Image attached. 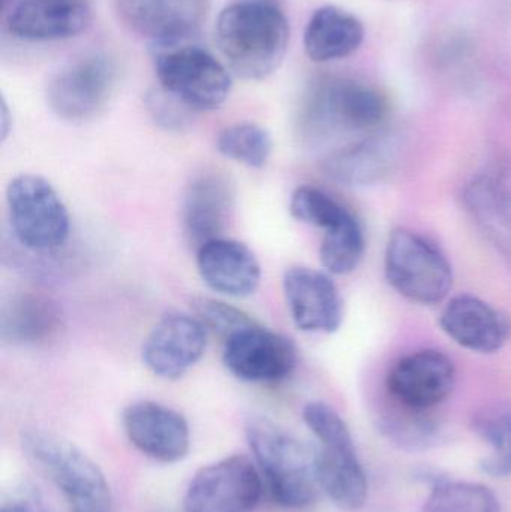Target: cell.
I'll return each instance as SVG.
<instances>
[{
	"mask_svg": "<svg viewBox=\"0 0 511 512\" xmlns=\"http://www.w3.org/2000/svg\"><path fill=\"white\" fill-rule=\"evenodd\" d=\"M3 9L9 32L26 41L74 38L92 21L90 0H11Z\"/></svg>",
	"mask_w": 511,
	"mask_h": 512,
	"instance_id": "cell-16",
	"label": "cell"
},
{
	"mask_svg": "<svg viewBox=\"0 0 511 512\" xmlns=\"http://www.w3.org/2000/svg\"><path fill=\"white\" fill-rule=\"evenodd\" d=\"M386 96L351 78H324L312 84L300 111V125L312 135L333 129L371 131L389 116Z\"/></svg>",
	"mask_w": 511,
	"mask_h": 512,
	"instance_id": "cell-5",
	"label": "cell"
},
{
	"mask_svg": "<svg viewBox=\"0 0 511 512\" xmlns=\"http://www.w3.org/2000/svg\"><path fill=\"white\" fill-rule=\"evenodd\" d=\"M365 254V234L353 213L336 227L324 231L320 246L321 265L327 273L345 276L359 267Z\"/></svg>",
	"mask_w": 511,
	"mask_h": 512,
	"instance_id": "cell-26",
	"label": "cell"
},
{
	"mask_svg": "<svg viewBox=\"0 0 511 512\" xmlns=\"http://www.w3.org/2000/svg\"><path fill=\"white\" fill-rule=\"evenodd\" d=\"M474 432L491 448L480 469L489 477H511V405L483 409L474 418Z\"/></svg>",
	"mask_w": 511,
	"mask_h": 512,
	"instance_id": "cell-25",
	"label": "cell"
},
{
	"mask_svg": "<svg viewBox=\"0 0 511 512\" xmlns=\"http://www.w3.org/2000/svg\"><path fill=\"white\" fill-rule=\"evenodd\" d=\"M194 310L195 316L203 322L207 331H212V333L224 337L225 340L243 328L258 324L239 307L231 306V304L215 300V298H198L195 300Z\"/></svg>",
	"mask_w": 511,
	"mask_h": 512,
	"instance_id": "cell-30",
	"label": "cell"
},
{
	"mask_svg": "<svg viewBox=\"0 0 511 512\" xmlns=\"http://www.w3.org/2000/svg\"><path fill=\"white\" fill-rule=\"evenodd\" d=\"M290 213L296 221L327 231L344 221L350 210L315 186H299L291 195Z\"/></svg>",
	"mask_w": 511,
	"mask_h": 512,
	"instance_id": "cell-29",
	"label": "cell"
},
{
	"mask_svg": "<svg viewBox=\"0 0 511 512\" xmlns=\"http://www.w3.org/2000/svg\"><path fill=\"white\" fill-rule=\"evenodd\" d=\"M0 125H2V141L8 138L9 131L12 126V116L9 113L8 105H6L5 99L2 101V113H0Z\"/></svg>",
	"mask_w": 511,
	"mask_h": 512,
	"instance_id": "cell-33",
	"label": "cell"
},
{
	"mask_svg": "<svg viewBox=\"0 0 511 512\" xmlns=\"http://www.w3.org/2000/svg\"><path fill=\"white\" fill-rule=\"evenodd\" d=\"M363 39L365 27L356 15L339 6L327 5L309 18L303 47L312 62H335L356 53Z\"/></svg>",
	"mask_w": 511,
	"mask_h": 512,
	"instance_id": "cell-22",
	"label": "cell"
},
{
	"mask_svg": "<svg viewBox=\"0 0 511 512\" xmlns=\"http://www.w3.org/2000/svg\"><path fill=\"white\" fill-rule=\"evenodd\" d=\"M263 493L255 463L230 456L200 469L186 490L185 512H254Z\"/></svg>",
	"mask_w": 511,
	"mask_h": 512,
	"instance_id": "cell-9",
	"label": "cell"
},
{
	"mask_svg": "<svg viewBox=\"0 0 511 512\" xmlns=\"http://www.w3.org/2000/svg\"><path fill=\"white\" fill-rule=\"evenodd\" d=\"M422 512H501L489 487L467 481H444L434 487Z\"/></svg>",
	"mask_w": 511,
	"mask_h": 512,
	"instance_id": "cell-28",
	"label": "cell"
},
{
	"mask_svg": "<svg viewBox=\"0 0 511 512\" xmlns=\"http://www.w3.org/2000/svg\"><path fill=\"white\" fill-rule=\"evenodd\" d=\"M216 149L224 158L260 170L272 156L273 138L258 123H234L219 132Z\"/></svg>",
	"mask_w": 511,
	"mask_h": 512,
	"instance_id": "cell-27",
	"label": "cell"
},
{
	"mask_svg": "<svg viewBox=\"0 0 511 512\" xmlns=\"http://www.w3.org/2000/svg\"><path fill=\"white\" fill-rule=\"evenodd\" d=\"M222 358L231 375L251 384L284 381L299 361L296 345L288 337L260 324L243 328L228 337Z\"/></svg>",
	"mask_w": 511,
	"mask_h": 512,
	"instance_id": "cell-10",
	"label": "cell"
},
{
	"mask_svg": "<svg viewBox=\"0 0 511 512\" xmlns=\"http://www.w3.org/2000/svg\"><path fill=\"white\" fill-rule=\"evenodd\" d=\"M455 384V363L438 349L405 355L387 376V388L393 399L413 412L440 405L452 394Z\"/></svg>",
	"mask_w": 511,
	"mask_h": 512,
	"instance_id": "cell-13",
	"label": "cell"
},
{
	"mask_svg": "<svg viewBox=\"0 0 511 512\" xmlns=\"http://www.w3.org/2000/svg\"><path fill=\"white\" fill-rule=\"evenodd\" d=\"M246 438L272 498L290 510L309 507L321 489L317 451L266 417L248 421Z\"/></svg>",
	"mask_w": 511,
	"mask_h": 512,
	"instance_id": "cell-2",
	"label": "cell"
},
{
	"mask_svg": "<svg viewBox=\"0 0 511 512\" xmlns=\"http://www.w3.org/2000/svg\"><path fill=\"white\" fill-rule=\"evenodd\" d=\"M0 512H32L27 510V508L21 507L18 504H6L3 505L2 510Z\"/></svg>",
	"mask_w": 511,
	"mask_h": 512,
	"instance_id": "cell-34",
	"label": "cell"
},
{
	"mask_svg": "<svg viewBox=\"0 0 511 512\" xmlns=\"http://www.w3.org/2000/svg\"><path fill=\"white\" fill-rule=\"evenodd\" d=\"M60 327L59 306L41 292H15L2 304L0 337L6 345H44L59 333Z\"/></svg>",
	"mask_w": 511,
	"mask_h": 512,
	"instance_id": "cell-21",
	"label": "cell"
},
{
	"mask_svg": "<svg viewBox=\"0 0 511 512\" xmlns=\"http://www.w3.org/2000/svg\"><path fill=\"white\" fill-rule=\"evenodd\" d=\"M317 472L321 490L344 511H359L368 499V478L354 444L320 445Z\"/></svg>",
	"mask_w": 511,
	"mask_h": 512,
	"instance_id": "cell-23",
	"label": "cell"
},
{
	"mask_svg": "<svg viewBox=\"0 0 511 512\" xmlns=\"http://www.w3.org/2000/svg\"><path fill=\"white\" fill-rule=\"evenodd\" d=\"M209 331L197 316L173 312L165 315L144 340V366L161 379L185 376L206 354Z\"/></svg>",
	"mask_w": 511,
	"mask_h": 512,
	"instance_id": "cell-12",
	"label": "cell"
},
{
	"mask_svg": "<svg viewBox=\"0 0 511 512\" xmlns=\"http://www.w3.org/2000/svg\"><path fill=\"white\" fill-rule=\"evenodd\" d=\"M440 327L468 351L495 354L511 337V319L492 304L471 294L449 300L440 316Z\"/></svg>",
	"mask_w": 511,
	"mask_h": 512,
	"instance_id": "cell-18",
	"label": "cell"
},
{
	"mask_svg": "<svg viewBox=\"0 0 511 512\" xmlns=\"http://www.w3.org/2000/svg\"><path fill=\"white\" fill-rule=\"evenodd\" d=\"M467 212L485 239L511 261V182L498 171H485L462 194Z\"/></svg>",
	"mask_w": 511,
	"mask_h": 512,
	"instance_id": "cell-20",
	"label": "cell"
},
{
	"mask_svg": "<svg viewBox=\"0 0 511 512\" xmlns=\"http://www.w3.org/2000/svg\"><path fill=\"white\" fill-rule=\"evenodd\" d=\"M123 430L132 445L159 463L185 459L191 447V430L180 412L158 402H135L123 411Z\"/></svg>",
	"mask_w": 511,
	"mask_h": 512,
	"instance_id": "cell-14",
	"label": "cell"
},
{
	"mask_svg": "<svg viewBox=\"0 0 511 512\" xmlns=\"http://www.w3.org/2000/svg\"><path fill=\"white\" fill-rule=\"evenodd\" d=\"M393 152L383 140L368 138L329 153L321 162L324 174L347 186L380 182L390 173Z\"/></svg>",
	"mask_w": 511,
	"mask_h": 512,
	"instance_id": "cell-24",
	"label": "cell"
},
{
	"mask_svg": "<svg viewBox=\"0 0 511 512\" xmlns=\"http://www.w3.org/2000/svg\"><path fill=\"white\" fill-rule=\"evenodd\" d=\"M282 286L291 318L299 330L332 334L341 328L344 304L329 274L297 265L285 271Z\"/></svg>",
	"mask_w": 511,
	"mask_h": 512,
	"instance_id": "cell-15",
	"label": "cell"
},
{
	"mask_svg": "<svg viewBox=\"0 0 511 512\" xmlns=\"http://www.w3.org/2000/svg\"><path fill=\"white\" fill-rule=\"evenodd\" d=\"M33 466L57 487L71 512H113V496L99 466L72 442L41 429L21 433Z\"/></svg>",
	"mask_w": 511,
	"mask_h": 512,
	"instance_id": "cell-3",
	"label": "cell"
},
{
	"mask_svg": "<svg viewBox=\"0 0 511 512\" xmlns=\"http://www.w3.org/2000/svg\"><path fill=\"white\" fill-rule=\"evenodd\" d=\"M114 86L113 62L104 54H86L51 78L47 86L48 107L65 122H89L105 110Z\"/></svg>",
	"mask_w": 511,
	"mask_h": 512,
	"instance_id": "cell-8",
	"label": "cell"
},
{
	"mask_svg": "<svg viewBox=\"0 0 511 512\" xmlns=\"http://www.w3.org/2000/svg\"><path fill=\"white\" fill-rule=\"evenodd\" d=\"M197 268L210 289L227 297H251L260 288V261L237 240L221 237L201 245L197 249Z\"/></svg>",
	"mask_w": 511,
	"mask_h": 512,
	"instance_id": "cell-19",
	"label": "cell"
},
{
	"mask_svg": "<svg viewBox=\"0 0 511 512\" xmlns=\"http://www.w3.org/2000/svg\"><path fill=\"white\" fill-rule=\"evenodd\" d=\"M287 15L270 0H237L222 9L215 41L231 74L261 81L278 71L290 45Z\"/></svg>",
	"mask_w": 511,
	"mask_h": 512,
	"instance_id": "cell-1",
	"label": "cell"
},
{
	"mask_svg": "<svg viewBox=\"0 0 511 512\" xmlns=\"http://www.w3.org/2000/svg\"><path fill=\"white\" fill-rule=\"evenodd\" d=\"M384 267L392 288L413 303L432 306L452 291L453 270L447 256L431 240L407 228L390 233Z\"/></svg>",
	"mask_w": 511,
	"mask_h": 512,
	"instance_id": "cell-6",
	"label": "cell"
},
{
	"mask_svg": "<svg viewBox=\"0 0 511 512\" xmlns=\"http://www.w3.org/2000/svg\"><path fill=\"white\" fill-rule=\"evenodd\" d=\"M236 192L227 176L218 171L198 174L186 186L182 201V224L192 245L200 248L224 237L233 221Z\"/></svg>",
	"mask_w": 511,
	"mask_h": 512,
	"instance_id": "cell-17",
	"label": "cell"
},
{
	"mask_svg": "<svg viewBox=\"0 0 511 512\" xmlns=\"http://www.w3.org/2000/svg\"><path fill=\"white\" fill-rule=\"evenodd\" d=\"M9 225L18 245L33 254H53L71 236V216L44 177L20 174L6 188Z\"/></svg>",
	"mask_w": 511,
	"mask_h": 512,
	"instance_id": "cell-4",
	"label": "cell"
},
{
	"mask_svg": "<svg viewBox=\"0 0 511 512\" xmlns=\"http://www.w3.org/2000/svg\"><path fill=\"white\" fill-rule=\"evenodd\" d=\"M155 72L161 89L191 111L218 110L233 87L228 66L200 45L164 48Z\"/></svg>",
	"mask_w": 511,
	"mask_h": 512,
	"instance_id": "cell-7",
	"label": "cell"
},
{
	"mask_svg": "<svg viewBox=\"0 0 511 512\" xmlns=\"http://www.w3.org/2000/svg\"><path fill=\"white\" fill-rule=\"evenodd\" d=\"M303 420L320 445L354 444L344 418L324 402H309L303 408Z\"/></svg>",
	"mask_w": 511,
	"mask_h": 512,
	"instance_id": "cell-31",
	"label": "cell"
},
{
	"mask_svg": "<svg viewBox=\"0 0 511 512\" xmlns=\"http://www.w3.org/2000/svg\"><path fill=\"white\" fill-rule=\"evenodd\" d=\"M120 20L162 48L188 41L209 17L210 0H116Z\"/></svg>",
	"mask_w": 511,
	"mask_h": 512,
	"instance_id": "cell-11",
	"label": "cell"
},
{
	"mask_svg": "<svg viewBox=\"0 0 511 512\" xmlns=\"http://www.w3.org/2000/svg\"><path fill=\"white\" fill-rule=\"evenodd\" d=\"M147 105L155 122L165 129H182L188 125V113L191 110L162 89L161 92L149 96Z\"/></svg>",
	"mask_w": 511,
	"mask_h": 512,
	"instance_id": "cell-32",
	"label": "cell"
}]
</instances>
